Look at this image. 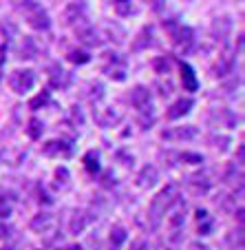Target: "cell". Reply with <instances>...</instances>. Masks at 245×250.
<instances>
[{
	"instance_id": "obj_1",
	"label": "cell",
	"mask_w": 245,
	"mask_h": 250,
	"mask_svg": "<svg viewBox=\"0 0 245 250\" xmlns=\"http://www.w3.org/2000/svg\"><path fill=\"white\" fill-rule=\"evenodd\" d=\"M33 84H36V78H33L31 71H16L14 76H11V86H14L16 93H24Z\"/></svg>"
},
{
	"instance_id": "obj_2",
	"label": "cell",
	"mask_w": 245,
	"mask_h": 250,
	"mask_svg": "<svg viewBox=\"0 0 245 250\" xmlns=\"http://www.w3.org/2000/svg\"><path fill=\"white\" fill-rule=\"evenodd\" d=\"M131 102L135 104L137 109L139 111H144L148 106V102H151V93H148L146 89H142V86H139V89H135L132 91V95H131Z\"/></svg>"
},
{
	"instance_id": "obj_3",
	"label": "cell",
	"mask_w": 245,
	"mask_h": 250,
	"mask_svg": "<svg viewBox=\"0 0 245 250\" xmlns=\"http://www.w3.org/2000/svg\"><path fill=\"white\" fill-rule=\"evenodd\" d=\"M190 106H192V100H179L177 104H172V106H170L168 118H170V120L181 118V115H186V113L190 111Z\"/></svg>"
},
{
	"instance_id": "obj_4",
	"label": "cell",
	"mask_w": 245,
	"mask_h": 250,
	"mask_svg": "<svg viewBox=\"0 0 245 250\" xmlns=\"http://www.w3.org/2000/svg\"><path fill=\"white\" fill-rule=\"evenodd\" d=\"M155 182H157V168L155 166H146V168L139 173V186H142V188H151Z\"/></svg>"
},
{
	"instance_id": "obj_5",
	"label": "cell",
	"mask_w": 245,
	"mask_h": 250,
	"mask_svg": "<svg viewBox=\"0 0 245 250\" xmlns=\"http://www.w3.org/2000/svg\"><path fill=\"white\" fill-rule=\"evenodd\" d=\"M51 226H53L51 215H38V217L31 219V230H36V232H42V230H47V228H51Z\"/></svg>"
},
{
	"instance_id": "obj_6",
	"label": "cell",
	"mask_w": 245,
	"mask_h": 250,
	"mask_svg": "<svg viewBox=\"0 0 245 250\" xmlns=\"http://www.w3.org/2000/svg\"><path fill=\"white\" fill-rule=\"evenodd\" d=\"M181 78H184V84L188 91H194L197 89V78H194L192 69L188 64H181Z\"/></svg>"
},
{
	"instance_id": "obj_7",
	"label": "cell",
	"mask_w": 245,
	"mask_h": 250,
	"mask_svg": "<svg viewBox=\"0 0 245 250\" xmlns=\"http://www.w3.org/2000/svg\"><path fill=\"white\" fill-rule=\"evenodd\" d=\"M77 33L82 36V42H86V44H99V42H102V40L97 38L95 29H91V27H80V29H77Z\"/></svg>"
},
{
	"instance_id": "obj_8",
	"label": "cell",
	"mask_w": 245,
	"mask_h": 250,
	"mask_svg": "<svg viewBox=\"0 0 245 250\" xmlns=\"http://www.w3.org/2000/svg\"><path fill=\"white\" fill-rule=\"evenodd\" d=\"M197 135V128L194 126H188V128H179V131L174 133H164V137H168V140H172V137H184V140H190V137Z\"/></svg>"
},
{
	"instance_id": "obj_9",
	"label": "cell",
	"mask_w": 245,
	"mask_h": 250,
	"mask_svg": "<svg viewBox=\"0 0 245 250\" xmlns=\"http://www.w3.org/2000/svg\"><path fill=\"white\" fill-rule=\"evenodd\" d=\"M27 133H29V137H33V140H38V137L42 135V122H38V120H31V122H29Z\"/></svg>"
},
{
	"instance_id": "obj_10",
	"label": "cell",
	"mask_w": 245,
	"mask_h": 250,
	"mask_svg": "<svg viewBox=\"0 0 245 250\" xmlns=\"http://www.w3.org/2000/svg\"><path fill=\"white\" fill-rule=\"evenodd\" d=\"M115 11H117L119 16H128L132 11V7H131V0H115Z\"/></svg>"
},
{
	"instance_id": "obj_11",
	"label": "cell",
	"mask_w": 245,
	"mask_h": 250,
	"mask_svg": "<svg viewBox=\"0 0 245 250\" xmlns=\"http://www.w3.org/2000/svg\"><path fill=\"white\" fill-rule=\"evenodd\" d=\"M124 239H126V232H124L122 228H115V230H113V235H111V241H113L115 246H119Z\"/></svg>"
},
{
	"instance_id": "obj_12",
	"label": "cell",
	"mask_w": 245,
	"mask_h": 250,
	"mask_svg": "<svg viewBox=\"0 0 245 250\" xmlns=\"http://www.w3.org/2000/svg\"><path fill=\"white\" fill-rule=\"evenodd\" d=\"M84 226H86V219L84 217H75L71 222V232H80Z\"/></svg>"
},
{
	"instance_id": "obj_13",
	"label": "cell",
	"mask_w": 245,
	"mask_h": 250,
	"mask_svg": "<svg viewBox=\"0 0 245 250\" xmlns=\"http://www.w3.org/2000/svg\"><path fill=\"white\" fill-rule=\"evenodd\" d=\"M184 219H186L184 210H179V212H174V217H170L168 222H170V226H181V224H184Z\"/></svg>"
},
{
	"instance_id": "obj_14",
	"label": "cell",
	"mask_w": 245,
	"mask_h": 250,
	"mask_svg": "<svg viewBox=\"0 0 245 250\" xmlns=\"http://www.w3.org/2000/svg\"><path fill=\"white\" fill-rule=\"evenodd\" d=\"M131 250H148V241L146 239H137L131 244Z\"/></svg>"
},
{
	"instance_id": "obj_15",
	"label": "cell",
	"mask_w": 245,
	"mask_h": 250,
	"mask_svg": "<svg viewBox=\"0 0 245 250\" xmlns=\"http://www.w3.org/2000/svg\"><path fill=\"white\" fill-rule=\"evenodd\" d=\"M49 100V93H42V95H38V98L33 100L31 102V109H36V106H38V104H44Z\"/></svg>"
},
{
	"instance_id": "obj_16",
	"label": "cell",
	"mask_w": 245,
	"mask_h": 250,
	"mask_svg": "<svg viewBox=\"0 0 245 250\" xmlns=\"http://www.w3.org/2000/svg\"><path fill=\"white\" fill-rule=\"evenodd\" d=\"M71 60L73 62H86L89 56H86V53H71Z\"/></svg>"
},
{
	"instance_id": "obj_17",
	"label": "cell",
	"mask_w": 245,
	"mask_h": 250,
	"mask_svg": "<svg viewBox=\"0 0 245 250\" xmlns=\"http://www.w3.org/2000/svg\"><path fill=\"white\" fill-rule=\"evenodd\" d=\"M9 235V228H5V226H0V237H7Z\"/></svg>"
}]
</instances>
